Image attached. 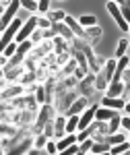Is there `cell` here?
Masks as SVG:
<instances>
[{
  "label": "cell",
  "instance_id": "cell-20",
  "mask_svg": "<svg viewBox=\"0 0 130 155\" xmlns=\"http://www.w3.org/2000/svg\"><path fill=\"white\" fill-rule=\"evenodd\" d=\"M17 52H19V44L12 41L11 46H6V48L2 50V58H8V56H12V54H17Z\"/></svg>",
  "mask_w": 130,
  "mask_h": 155
},
{
  "label": "cell",
  "instance_id": "cell-28",
  "mask_svg": "<svg viewBox=\"0 0 130 155\" xmlns=\"http://www.w3.org/2000/svg\"><path fill=\"white\" fill-rule=\"evenodd\" d=\"M47 137L46 134H39V137H35V149H46L47 147Z\"/></svg>",
  "mask_w": 130,
  "mask_h": 155
},
{
  "label": "cell",
  "instance_id": "cell-14",
  "mask_svg": "<svg viewBox=\"0 0 130 155\" xmlns=\"http://www.w3.org/2000/svg\"><path fill=\"white\" fill-rule=\"evenodd\" d=\"M116 64H118V62H114V60H107V62H106V71H103V77L107 79V83H112V79H114Z\"/></svg>",
  "mask_w": 130,
  "mask_h": 155
},
{
  "label": "cell",
  "instance_id": "cell-26",
  "mask_svg": "<svg viewBox=\"0 0 130 155\" xmlns=\"http://www.w3.org/2000/svg\"><path fill=\"white\" fill-rule=\"evenodd\" d=\"M93 143H95L93 139H87V141H83V143H79V153L85 155L89 149H91V147H93Z\"/></svg>",
  "mask_w": 130,
  "mask_h": 155
},
{
  "label": "cell",
  "instance_id": "cell-47",
  "mask_svg": "<svg viewBox=\"0 0 130 155\" xmlns=\"http://www.w3.org/2000/svg\"><path fill=\"white\" fill-rule=\"evenodd\" d=\"M76 155H81V153H76Z\"/></svg>",
  "mask_w": 130,
  "mask_h": 155
},
{
  "label": "cell",
  "instance_id": "cell-29",
  "mask_svg": "<svg viewBox=\"0 0 130 155\" xmlns=\"http://www.w3.org/2000/svg\"><path fill=\"white\" fill-rule=\"evenodd\" d=\"M46 118H47V106L44 107V110H41V114H39V120H37V124H35V128H37V130L46 126Z\"/></svg>",
  "mask_w": 130,
  "mask_h": 155
},
{
  "label": "cell",
  "instance_id": "cell-11",
  "mask_svg": "<svg viewBox=\"0 0 130 155\" xmlns=\"http://www.w3.org/2000/svg\"><path fill=\"white\" fill-rule=\"evenodd\" d=\"M106 107H109V110H118V107H124L126 104L120 99V97H103V101H101Z\"/></svg>",
  "mask_w": 130,
  "mask_h": 155
},
{
  "label": "cell",
  "instance_id": "cell-46",
  "mask_svg": "<svg viewBox=\"0 0 130 155\" xmlns=\"http://www.w3.org/2000/svg\"><path fill=\"white\" fill-rule=\"evenodd\" d=\"M99 155H112V153H109V151H107V153H99Z\"/></svg>",
  "mask_w": 130,
  "mask_h": 155
},
{
  "label": "cell",
  "instance_id": "cell-23",
  "mask_svg": "<svg viewBox=\"0 0 130 155\" xmlns=\"http://www.w3.org/2000/svg\"><path fill=\"white\" fill-rule=\"evenodd\" d=\"M126 48H128V39H120V41H118V50H116V56H118V60L124 58Z\"/></svg>",
  "mask_w": 130,
  "mask_h": 155
},
{
  "label": "cell",
  "instance_id": "cell-1",
  "mask_svg": "<svg viewBox=\"0 0 130 155\" xmlns=\"http://www.w3.org/2000/svg\"><path fill=\"white\" fill-rule=\"evenodd\" d=\"M23 25H25L23 21L15 19V21H12V23L8 25V29H6V31H2V35H0V44H2V50L6 48V46H11L12 41H15L12 37H17V35H19V31L23 29Z\"/></svg>",
  "mask_w": 130,
  "mask_h": 155
},
{
  "label": "cell",
  "instance_id": "cell-3",
  "mask_svg": "<svg viewBox=\"0 0 130 155\" xmlns=\"http://www.w3.org/2000/svg\"><path fill=\"white\" fill-rule=\"evenodd\" d=\"M106 6H107V11H109V15L116 19V23H118L120 29H122V31H130V25L126 23L124 15H122V11H120V4H116V2H107Z\"/></svg>",
  "mask_w": 130,
  "mask_h": 155
},
{
  "label": "cell",
  "instance_id": "cell-43",
  "mask_svg": "<svg viewBox=\"0 0 130 155\" xmlns=\"http://www.w3.org/2000/svg\"><path fill=\"white\" fill-rule=\"evenodd\" d=\"M122 126H124L126 130H130V116L128 118H122Z\"/></svg>",
  "mask_w": 130,
  "mask_h": 155
},
{
  "label": "cell",
  "instance_id": "cell-24",
  "mask_svg": "<svg viewBox=\"0 0 130 155\" xmlns=\"http://www.w3.org/2000/svg\"><path fill=\"white\" fill-rule=\"evenodd\" d=\"M120 11H122V15H124L126 23H130V0H124V2H120Z\"/></svg>",
  "mask_w": 130,
  "mask_h": 155
},
{
  "label": "cell",
  "instance_id": "cell-31",
  "mask_svg": "<svg viewBox=\"0 0 130 155\" xmlns=\"http://www.w3.org/2000/svg\"><path fill=\"white\" fill-rule=\"evenodd\" d=\"M21 93H23V87H12L8 91H2V97L6 99V97H11V95H21Z\"/></svg>",
  "mask_w": 130,
  "mask_h": 155
},
{
  "label": "cell",
  "instance_id": "cell-36",
  "mask_svg": "<svg viewBox=\"0 0 130 155\" xmlns=\"http://www.w3.org/2000/svg\"><path fill=\"white\" fill-rule=\"evenodd\" d=\"M31 50V41H23V44H19V54H25V52H29Z\"/></svg>",
  "mask_w": 130,
  "mask_h": 155
},
{
  "label": "cell",
  "instance_id": "cell-7",
  "mask_svg": "<svg viewBox=\"0 0 130 155\" xmlns=\"http://www.w3.org/2000/svg\"><path fill=\"white\" fill-rule=\"evenodd\" d=\"M64 23L68 25V29H70V31L74 33V35H81V37H85V35H87V33L83 31V27H81V23H79V21H74L72 17H68V15H66V19H64Z\"/></svg>",
  "mask_w": 130,
  "mask_h": 155
},
{
  "label": "cell",
  "instance_id": "cell-16",
  "mask_svg": "<svg viewBox=\"0 0 130 155\" xmlns=\"http://www.w3.org/2000/svg\"><path fill=\"white\" fill-rule=\"evenodd\" d=\"M106 141L112 145V147H114V145H122V143H126L128 139H126L124 134H118V132H116V134H109V137H106Z\"/></svg>",
  "mask_w": 130,
  "mask_h": 155
},
{
  "label": "cell",
  "instance_id": "cell-18",
  "mask_svg": "<svg viewBox=\"0 0 130 155\" xmlns=\"http://www.w3.org/2000/svg\"><path fill=\"white\" fill-rule=\"evenodd\" d=\"M79 122H81V118H79V116H70V118H68V122H66V130H68V132L79 130Z\"/></svg>",
  "mask_w": 130,
  "mask_h": 155
},
{
  "label": "cell",
  "instance_id": "cell-44",
  "mask_svg": "<svg viewBox=\"0 0 130 155\" xmlns=\"http://www.w3.org/2000/svg\"><path fill=\"white\" fill-rule=\"evenodd\" d=\"M19 74V71H11V72H6V79H15Z\"/></svg>",
  "mask_w": 130,
  "mask_h": 155
},
{
  "label": "cell",
  "instance_id": "cell-42",
  "mask_svg": "<svg viewBox=\"0 0 130 155\" xmlns=\"http://www.w3.org/2000/svg\"><path fill=\"white\" fill-rule=\"evenodd\" d=\"M21 60H23V54H19V52H17V54H15V58L11 60V64H12V66H15V64H19Z\"/></svg>",
  "mask_w": 130,
  "mask_h": 155
},
{
  "label": "cell",
  "instance_id": "cell-25",
  "mask_svg": "<svg viewBox=\"0 0 130 155\" xmlns=\"http://www.w3.org/2000/svg\"><path fill=\"white\" fill-rule=\"evenodd\" d=\"M21 6L27 8V11H39V2H33V0H21Z\"/></svg>",
  "mask_w": 130,
  "mask_h": 155
},
{
  "label": "cell",
  "instance_id": "cell-38",
  "mask_svg": "<svg viewBox=\"0 0 130 155\" xmlns=\"http://www.w3.org/2000/svg\"><path fill=\"white\" fill-rule=\"evenodd\" d=\"M39 12H50V0H41L39 2Z\"/></svg>",
  "mask_w": 130,
  "mask_h": 155
},
{
  "label": "cell",
  "instance_id": "cell-8",
  "mask_svg": "<svg viewBox=\"0 0 130 155\" xmlns=\"http://www.w3.org/2000/svg\"><path fill=\"white\" fill-rule=\"evenodd\" d=\"M85 106H87V99L85 97H81V99H74V104H72L70 107H68V116H79V112H83Z\"/></svg>",
  "mask_w": 130,
  "mask_h": 155
},
{
  "label": "cell",
  "instance_id": "cell-32",
  "mask_svg": "<svg viewBox=\"0 0 130 155\" xmlns=\"http://www.w3.org/2000/svg\"><path fill=\"white\" fill-rule=\"evenodd\" d=\"M76 153H79V143L68 147V149H64V151H60L58 155H76Z\"/></svg>",
  "mask_w": 130,
  "mask_h": 155
},
{
  "label": "cell",
  "instance_id": "cell-12",
  "mask_svg": "<svg viewBox=\"0 0 130 155\" xmlns=\"http://www.w3.org/2000/svg\"><path fill=\"white\" fill-rule=\"evenodd\" d=\"M56 145H58V153H60V151L68 149V147H72V145H76V137H74V134H68L66 139H60Z\"/></svg>",
  "mask_w": 130,
  "mask_h": 155
},
{
  "label": "cell",
  "instance_id": "cell-17",
  "mask_svg": "<svg viewBox=\"0 0 130 155\" xmlns=\"http://www.w3.org/2000/svg\"><path fill=\"white\" fill-rule=\"evenodd\" d=\"M29 145H31V139H25L23 143L19 145V147H15V149H12L8 155H21V153H25V151L29 149Z\"/></svg>",
  "mask_w": 130,
  "mask_h": 155
},
{
  "label": "cell",
  "instance_id": "cell-40",
  "mask_svg": "<svg viewBox=\"0 0 130 155\" xmlns=\"http://www.w3.org/2000/svg\"><path fill=\"white\" fill-rule=\"evenodd\" d=\"M37 101H44L46 99V91H44V87H37Z\"/></svg>",
  "mask_w": 130,
  "mask_h": 155
},
{
  "label": "cell",
  "instance_id": "cell-19",
  "mask_svg": "<svg viewBox=\"0 0 130 155\" xmlns=\"http://www.w3.org/2000/svg\"><path fill=\"white\" fill-rule=\"evenodd\" d=\"M128 149H130V143L126 141V143H122V145H114L109 153H112V155H122V153H126Z\"/></svg>",
  "mask_w": 130,
  "mask_h": 155
},
{
  "label": "cell",
  "instance_id": "cell-45",
  "mask_svg": "<svg viewBox=\"0 0 130 155\" xmlns=\"http://www.w3.org/2000/svg\"><path fill=\"white\" fill-rule=\"evenodd\" d=\"M124 110L128 112V116H130V101H128V104H126V106H124Z\"/></svg>",
  "mask_w": 130,
  "mask_h": 155
},
{
  "label": "cell",
  "instance_id": "cell-37",
  "mask_svg": "<svg viewBox=\"0 0 130 155\" xmlns=\"http://www.w3.org/2000/svg\"><path fill=\"white\" fill-rule=\"evenodd\" d=\"M46 151H47L50 155H56V153H58V145H56V143H47Z\"/></svg>",
  "mask_w": 130,
  "mask_h": 155
},
{
  "label": "cell",
  "instance_id": "cell-13",
  "mask_svg": "<svg viewBox=\"0 0 130 155\" xmlns=\"http://www.w3.org/2000/svg\"><path fill=\"white\" fill-rule=\"evenodd\" d=\"M124 89L126 87L122 83H109V87H107V97H120Z\"/></svg>",
  "mask_w": 130,
  "mask_h": 155
},
{
  "label": "cell",
  "instance_id": "cell-22",
  "mask_svg": "<svg viewBox=\"0 0 130 155\" xmlns=\"http://www.w3.org/2000/svg\"><path fill=\"white\" fill-rule=\"evenodd\" d=\"M81 27H95V23H97V19H95L93 15H85V17H81Z\"/></svg>",
  "mask_w": 130,
  "mask_h": 155
},
{
  "label": "cell",
  "instance_id": "cell-27",
  "mask_svg": "<svg viewBox=\"0 0 130 155\" xmlns=\"http://www.w3.org/2000/svg\"><path fill=\"white\" fill-rule=\"evenodd\" d=\"M66 122H68V120H64V118L56 120V134H54V137H62V132L66 128Z\"/></svg>",
  "mask_w": 130,
  "mask_h": 155
},
{
  "label": "cell",
  "instance_id": "cell-41",
  "mask_svg": "<svg viewBox=\"0 0 130 155\" xmlns=\"http://www.w3.org/2000/svg\"><path fill=\"white\" fill-rule=\"evenodd\" d=\"M27 155H50V153H47L46 149H31Z\"/></svg>",
  "mask_w": 130,
  "mask_h": 155
},
{
  "label": "cell",
  "instance_id": "cell-15",
  "mask_svg": "<svg viewBox=\"0 0 130 155\" xmlns=\"http://www.w3.org/2000/svg\"><path fill=\"white\" fill-rule=\"evenodd\" d=\"M91 151H93L95 155H99V153H107V151H112V145H109V143H93Z\"/></svg>",
  "mask_w": 130,
  "mask_h": 155
},
{
  "label": "cell",
  "instance_id": "cell-9",
  "mask_svg": "<svg viewBox=\"0 0 130 155\" xmlns=\"http://www.w3.org/2000/svg\"><path fill=\"white\" fill-rule=\"evenodd\" d=\"M52 31H54V33H60V35H64L66 37V39H70L72 35H74V33H72L70 29H68V25L64 23H52Z\"/></svg>",
  "mask_w": 130,
  "mask_h": 155
},
{
  "label": "cell",
  "instance_id": "cell-34",
  "mask_svg": "<svg viewBox=\"0 0 130 155\" xmlns=\"http://www.w3.org/2000/svg\"><path fill=\"white\" fill-rule=\"evenodd\" d=\"M44 134H46L47 139H50V137H54V134H56V130H54V126H52V122H47L46 126H44Z\"/></svg>",
  "mask_w": 130,
  "mask_h": 155
},
{
  "label": "cell",
  "instance_id": "cell-5",
  "mask_svg": "<svg viewBox=\"0 0 130 155\" xmlns=\"http://www.w3.org/2000/svg\"><path fill=\"white\" fill-rule=\"evenodd\" d=\"M95 112H97V107H89V110H85L83 116H81V122H79V130L83 132L85 128H89L91 124H93V118H95Z\"/></svg>",
  "mask_w": 130,
  "mask_h": 155
},
{
  "label": "cell",
  "instance_id": "cell-33",
  "mask_svg": "<svg viewBox=\"0 0 130 155\" xmlns=\"http://www.w3.org/2000/svg\"><path fill=\"white\" fill-rule=\"evenodd\" d=\"M95 83H97V89H106L107 79L103 77V72H101V74H97V81H95Z\"/></svg>",
  "mask_w": 130,
  "mask_h": 155
},
{
  "label": "cell",
  "instance_id": "cell-10",
  "mask_svg": "<svg viewBox=\"0 0 130 155\" xmlns=\"http://www.w3.org/2000/svg\"><path fill=\"white\" fill-rule=\"evenodd\" d=\"M116 116H118L116 110H109V107H99L95 112V118L97 120H112V118H116Z\"/></svg>",
  "mask_w": 130,
  "mask_h": 155
},
{
  "label": "cell",
  "instance_id": "cell-21",
  "mask_svg": "<svg viewBox=\"0 0 130 155\" xmlns=\"http://www.w3.org/2000/svg\"><path fill=\"white\" fill-rule=\"evenodd\" d=\"M118 126H122V118L120 116H116V118L109 120V126H107V132L109 134H116V130H118Z\"/></svg>",
  "mask_w": 130,
  "mask_h": 155
},
{
  "label": "cell",
  "instance_id": "cell-4",
  "mask_svg": "<svg viewBox=\"0 0 130 155\" xmlns=\"http://www.w3.org/2000/svg\"><path fill=\"white\" fill-rule=\"evenodd\" d=\"M35 27H37V19H29V21H25V25H23V29L19 31V35L15 37V41L17 44H23V41H29V37H31V33L35 31Z\"/></svg>",
  "mask_w": 130,
  "mask_h": 155
},
{
  "label": "cell",
  "instance_id": "cell-2",
  "mask_svg": "<svg viewBox=\"0 0 130 155\" xmlns=\"http://www.w3.org/2000/svg\"><path fill=\"white\" fill-rule=\"evenodd\" d=\"M19 8H21V0H12L11 4L6 6V11L2 12V19H0V27H2V31H6V29H8V25L12 23V17L17 15Z\"/></svg>",
  "mask_w": 130,
  "mask_h": 155
},
{
  "label": "cell",
  "instance_id": "cell-39",
  "mask_svg": "<svg viewBox=\"0 0 130 155\" xmlns=\"http://www.w3.org/2000/svg\"><path fill=\"white\" fill-rule=\"evenodd\" d=\"M37 25H39L41 29H47V27H52V21H50V19H37Z\"/></svg>",
  "mask_w": 130,
  "mask_h": 155
},
{
  "label": "cell",
  "instance_id": "cell-35",
  "mask_svg": "<svg viewBox=\"0 0 130 155\" xmlns=\"http://www.w3.org/2000/svg\"><path fill=\"white\" fill-rule=\"evenodd\" d=\"M87 35H89V37H99V35H101V29H99V27H89Z\"/></svg>",
  "mask_w": 130,
  "mask_h": 155
},
{
  "label": "cell",
  "instance_id": "cell-6",
  "mask_svg": "<svg viewBox=\"0 0 130 155\" xmlns=\"http://www.w3.org/2000/svg\"><path fill=\"white\" fill-rule=\"evenodd\" d=\"M128 64H130V60L126 58V56L118 60V64H116V71H114V79H112V83H120V79H122V74L126 72Z\"/></svg>",
  "mask_w": 130,
  "mask_h": 155
},
{
  "label": "cell",
  "instance_id": "cell-30",
  "mask_svg": "<svg viewBox=\"0 0 130 155\" xmlns=\"http://www.w3.org/2000/svg\"><path fill=\"white\" fill-rule=\"evenodd\" d=\"M47 19H50V21H52V23H56V21H64V19H66V15H64V12H47Z\"/></svg>",
  "mask_w": 130,
  "mask_h": 155
}]
</instances>
